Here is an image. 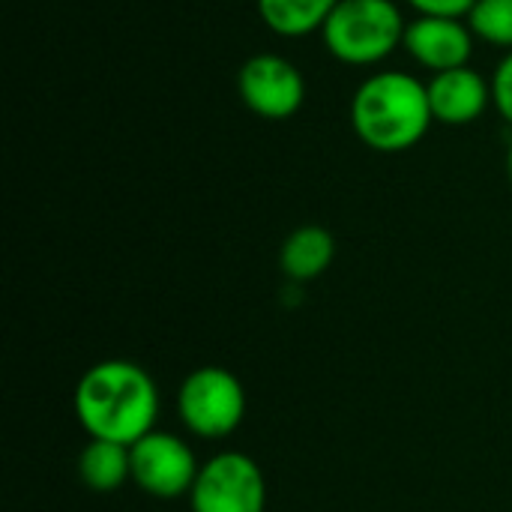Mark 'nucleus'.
<instances>
[{"instance_id": "nucleus-10", "label": "nucleus", "mask_w": 512, "mask_h": 512, "mask_svg": "<svg viewBox=\"0 0 512 512\" xmlns=\"http://www.w3.org/2000/svg\"><path fill=\"white\" fill-rule=\"evenodd\" d=\"M336 258V237L324 225L294 228L279 249V270L291 282H312L330 270Z\"/></svg>"}, {"instance_id": "nucleus-2", "label": "nucleus", "mask_w": 512, "mask_h": 512, "mask_svg": "<svg viewBox=\"0 0 512 512\" xmlns=\"http://www.w3.org/2000/svg\"><path fill=\"white\" fill-rule=\"evenodd\" d=\"M348 117L354 135L378 153H405L417 147L435 123L426 81L402 69H381L360 81Z\"/></svg>"}, {"instance_id": "nucleus-11", "label": "nucleus", "mask_w": 512, "mask_h": 512, "mask_svg": "<svg viewBox=\"0 0 512 512\" xmlns=\"http://www.w3.org/2000/svg\"><path fill=\"white\" fill-rule=\"evenodd\" d=\"M78 477L84 483V489L96 492V495H111L117 492L123 483L132 480V459H129V447L114 444V441H99L90 438V444L81 450L78 456Z\"/></svg>"}, {"instance_id": "nucleus-16", "label": "nucleus", "mask_w": 512, "mask_h": 512, "mask_svg": "<svg viewBox=\"0 0 512 512\" xmlns=\"http://www.w3.org/2000/svg\"><path fill=\"white\" fill-rule=\"evenodd\" d=\"M507 174H510V183H512V144H510V153H507Z\"/></svg>"}, {"instance_id": "nucleus-5", "label": "nucleus", "mask_w": 512, "mask_h": 512, "mask_svg": "<svg viewBox=\"0 0 512 512\" xmlns=\"http://www.w3.org/2000/svg\"><path fill=\"white\" fill-rule=\"evenodd\" d=\"M192 512H264L267 480L246 453L225 450L207 459L189 492Z\"/></svg>"}, {"instance_id": "nucleus-15", "label": "nucleus", "mask_w": 512, "mask_h": 512, "mask_svg": "<svg viewBox=\"0 0 512 512\" xmlns=\"http://www.w3.org/2000/svg\"><path fill=\"white\" fill-rule=\"evenodd\" d=\"M417 15H444V18H468L477 0H405Z\"/></svg>"}, {"instance_id": "nucleus-13", "label": "nucleus", "mask_w": 512, "mask_h": 512, "mask_svg": "<svg viewBox=\"0 0 512 512\" xmlns=\"http://www.w3.org/2000/svg\"><path fill=\"white\" fill-rule=\"evenodd\" d=\"M465 21L486 45L512 51V0H477Z\"/></svg>"}, {"instance_id": "nucleus-6", "label": "nucleus", "mask_w": 512, "mask_h": 512, "mask_svg": "<svg viewBox=\"0 0 512 512\" xmlns=\"http://www.w3.org/2000/svg\"><path fill=\"white\" fill-rule=\"evenodd\" d=\"M132 459V483L159 501H174L192 492L195 477L201 471L192 447L168 432H150L129 447Z\"/></svg>"}, {"instance_id": "nucleus-8", "label": "nucleus", "mask_w": 512, "mask_h": 512, "mask_svg": "<svg viewBox=\"0 0 512 512\" xmlns=\"http://www.w3.org/2000/svg\"><path fill=\"white\" fill-rule=\"evenodd\" d=\"M474 39H477L474 30L462 18L417 15L405 27L402 48L408 51L414 63H420L423 69H432L435 75V72L468 66L474 54Z\"/></svg>"}, {"instance_id": "nucleus-14", "label": "nucleus", "mask_w": 512, "mask_h": 512, "mask_svg": "<svg viewBox=\"0 0 512 512\" xmlns=\"http://www.w3.org/2000/svg\"><path fill=\"white\" fill-rule=\"evenodd\" d=\"M492 105L512 126V51H507L492 72Z\"/></svg>"}, {"instance_id": "nucleus-12", "label": "nucleus", "mask_w": 512, "mask_h": 512, "mask_svg": "<svg viewBox=\"0 0 512 512\" xmlns=\"http://www.w3.org/2000/svg\"><path fill=\"white\" fill-rule=\"evenodd\" d=\"M261 21L285 39H300L309 33H321L330 12L339 0H255Z\"/></svg>"}, {"instance_id": "nucleus-4", "label": "nucleus", "mask_w": 512, "mask_h": 512, "mask_svg": "<svg viewBox=\"0 0 512 512\" xmlns=\"http://www.w3.org/2000/svg\"><path fill=\"white\" fill-rule=\"evenodd\" d=\"M177 414L180 423L204 441L228 438L246 417V390L234 372L201 366L183 378L177 390Z\"/></svg>"}, {"instance_id": "nucleus-1", "label": "nucleus", "mask_w": 512, "mask_h": 512, "mask_svg": "<svg viewBox=\"0 0 512 512\" xmlns=\"http://www.w3.org/2000/svg\"><path fill=\"white\" fill-rule=\"evenodd\" d=\"M72 405L90 438L132 447L156 429L159 390L138 363L102 360L81 375Z\"/></svg>"}, {"instance_id": "nucleus-9", "label": "nucleus", "mask_w": 512, "mask_h": 512, "mask_svg": "<svg viewBox=\"0 0 512 512\" xmlns=\"http://www.w3.org/2000/svg\"><path fill=\"white\" fill-rule=\"evenodd\" d=\"M426 93L435 123L444 126H471L492 105V81L471 66L435 72L426 81Z\"/></svg>"}, {"instance_id": "nucleus-3", "label": "nucleus", "mask_w": 512, "mask_h": 512, "mask_svg": "<svg viewBox=\"0 0 512 512\" xmlns=\"http://www.w3.org/2000/svg\"><path fill=\"white\" fill-rule=\"evenodd\" d=\"M405 27L396 0H339L321 27V42L339 63L375 66L402 48Z\"/></svg>"}, {"instance_id": "nucleus-7", "label": "nucleus", "mask_w": 512, "mask_h": 512, "mask_svg": "<svg viewBox=\"0 0 512 512\" xmlns=\"http://www.w3.org/2000/svg\"><path fill=\"white\" fill-rule=\"evenodd\" d=\"M237 93L243 105L264 120H288L306 102V78L282 54H252L237 72Z\"/></svg>"}]
</instances>
